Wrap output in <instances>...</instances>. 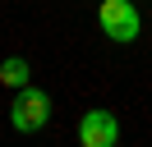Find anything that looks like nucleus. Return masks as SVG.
Segmentation results:
<instances>
[{
	"mask_svg": "<svg viewBox=\"0 0 152 147\" xmlns=\"http://www.w3.org/2000/svg\"><path fill=\"white\" fill-rule=\"evenodd\" d=\"M97 23H102L106 41H138L143 32V18H138V5H129V0H102V9H97Z\"/></svg>",
	"mask_w": 152,
	"mask_h": 147,
	"instance_id": "1",
	"label": "nucleus"
},
{
	"mask_svg": "<svg viewBox=\"0 0 152 147\" xmlns=\"http://www.w3.org/2000/svg\"><path fill=\"white\" fill-rule=\"evenodd\" d=\"M46 119H51V97L42 87H19V97H14V106H10V124H14V133H37V129H46Z\"/></svg>",
	"mask_w": 152,
	"mask_h": 147,
	"instance_id": "2",
	"label": "nucleus"
},
{
	"mask_svg": "<svg viewBox=\"0 0 152 147\" xmlns=\"http://www.w3.org/2000/svg\"><path fill=\"white\" fill-rule=\"evenodd\" d=\"M78 143L83 147H115L120 143V119L111 110H88L78 119Z\"/></svg>",
	"mask_w": 152,
	"mask_h": 147,
	"instance_id": "3",
	"label": "nucleus"
},
{
	"mask_svg": "<svg viewBox=\"0 0 152 147\" xmlns=\"http://www.w3.org/2000/svg\"><path fill=\"white\" fill-rule=\"evenodd\" d=\"M28 60H23V55H10V60L0 64V83H5V87L10 92H19V87H28Z\"/></svg>",
	"mask_w": 152,
	"mask_h": 147,
	"instance_id": "4",
	"label": "nucleus"
}]
</instances>
